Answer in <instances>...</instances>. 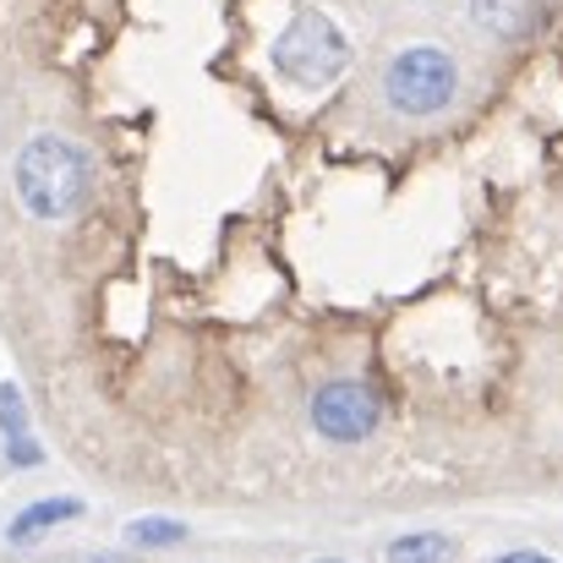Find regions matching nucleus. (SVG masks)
<instances>
[{
  "mask_svg": "<svg viewBox=\"0 0 563 563\" xmlns=\"http://www.w3.org/2000/svg\"><path fill=\"white\" fill-rule=\"evenodd\" d=\"M498 563H553V559H542V553H504Z\"/></svg>",
  "mask_w": 563,
  "mask_h": 563,
  "instance_id": "11",
  "label": "nucleus"
},
{
  "mask_svg": "<svg viewBox=\"0 0 563 563\" xmlns=\"http://www.w3.org/2000/svg\"><path fill=\"white\" fill-rule=\"evenodd\" d=\"M93 563H121V559H93Z\"/></svg>",
  "mask_w": 563,
  "mask_h": 563,
  "instance_id": "12",
  "label": "nucleus"
},
{
  "mask_svg": "<svg viewBox=\"0 0 563 563\" xmlns=\"http://www.w3.org/2000/svg\"><path fill=\"white\" fill-rule=\"evenodd\" d=\"M383 421V399L356 377H334L312 394V427L329 443H367Z\"/></svg>",
  "mask_w": 563,
  "mask_h": 563,
  "instance_id": "4",
  "label": "nucleus"
},
{
  "mask_svg": "<svg viewBox=\"0 0 563 563\" xmlns=\"http://www.w3.org/2000/svg\"><path fill=\"white\" fill-rule=\"evenodd\" d=\"M383 93H388V104H394L399 115H410V121L443 115V110L454 104V93H460V66H454V55L438 49V44H410V49H399V55L388 60Z\"/></svg>",
  "mask_w": 563,
  "mask_h": 563,
  "instance_id": "3",
  "label": "nucleus"
},
{
  "mask_svg": "<svg viewBox=\"0 0 563 563\" xmlns=\"http://www.w3.org/2000/svg\"><path fill=\"white\" fill-rule=\"evenodd\" d=\"M16 202L33 213V219H71L88 187H93V165L82 148H71L66 137H33L22 154H16Z\"/></svg>",
  "mask_w": 563,
  "mask_h": 563,
  "instance_id": "1",
  "label": "nucleus"
},
{
  "mask_svg": "<svg viewBox=\"0 0 563 563\" xmlns=\"http://www.w3.org/2000/svg\"><path fill=\"white\" fill-rule=\"evenodd\" d=\"M77 515H82L77 498H44V504H33V509H22V515L11 520V542H33L38 531H55V526L77 520Z\"/></svg>",
  "mask_w": 563,
  "mask_h": 563,
  "instance_id": "6",
  "label": "nucleus"
},
{
  "mask_svg": "<svg viewBox=\"0 0 563 563\" xmlns=\"http://www.w3.org/2000/svg\"><path fill=\"white\" fill-rule=\"evenodd\" d=\"M5 454H11V465H38V460H44V449H38V443H27V438H11V449H5Z\"/></svg>",
  "mask_w": 563,
  "mask_h": 563,
  "instance_id": "10",
  "label": "nucleus"
},
{
  "mask_svg": "<svg viewBox=\"0 0 563 563\" xmlns=\"http://www.w3.org/2000/svg\"><path fill=\"white\" fill-rule=\"evenodd\" d=\"M126 537H132L137 548H165V542H181L187 531H181L176 520H137V526H126Z\"/></svg>",
  "mask_w": 563,
  "mask_h": 563,
  "instance_id": "9",
  "label": "nucleus"
},
{
  "mask_svg": "<svg viewBox=\"0 0 563 563\" xmlns=\"http://www.w3.org/2000/svg\"><path fill=\"white\" fill-rule=\"evenodd\" d=\"M268 60H274V71L290 88H329L351 66V44H345V33L318 5H301L279 27V38L268 44Z\"/></svg>",
  "mask_w": 563,
  "mask_h": 563,
  "instance_id": "2",
  "label": "nucleus"
},
{
  "mask_svg": "<svg viewBox=\"0 0 563 563\" xmlns=\"http://www.w3.org/2000/svg\"><path fill=\"white\" fill-rule=\"evenodd\" d=\"M553 0H471V22L487 27L493 38H526L542 27Z\"/></svg>",
  "mask_w": 563,
  "mask_h": 563,
  "instance_id": "5",
  "label": "nucleus"
},
{
  "mask_svg": "<svg viewBox=\"0 0 563 563\" xmlns=\"http://www.w3.org/2000/svg\"><path fill=\"white\" fill-rule=\"evenodd\" d=\"M318 563H340V559H318Z\"/></svg>",
  "mask_w": 563,
  "mask_h": 563,
  "instance_id": "13",
  "label": "nucleus"
},
{
  "mask_svg": "<svg viewBox=\"0 0 563 563\" xmlns=\"http://www.w3.org/2000/svg\"><path fill=\"white\" fill-rule=\"evenodd\" d=\"M388 563H454V542L438 531H416V537H399L388 548Z\"/></svg>",
  "mask_w": 563,
  "mask_h": 563,
  "instance_id": "7",
  "label": "nucleus"
},
{
  "mask_svg": "<svg viewBox=\"0 0 563 563\" xmlns=\"http://www.w3.org/2000/svg\"><path fill=\"white\" fill-rule=\"evenodd\" d=\"M0 432H5V443L11 438H27V410H22L16 383H0Z\"/></svg>",
  "mask_w": 563,
  "mask_h": 563,
  "instance_id": "8",
  "label": "nucleus"
}]
</instances>
